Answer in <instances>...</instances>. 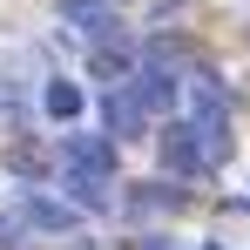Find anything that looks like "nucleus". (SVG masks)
Listing matches in <instances>:
<instances>
[{
  "label": "nucleus",
  "mask_w": 250,
  "mask_h": 250,
  "mask_svg": "<svg viewBox=\"0 0 250 250\" xmlns=\"http://www.w3.org/2000/svg\"><path fill=\"white\" fill-rule=\"evenodd\" d=\"M135 61H142V54L128 41H95L88 47V75H95V82H122V75H135Z\"/></svg>",
  "instance_id": "423d86ee"
},
{
  "label": "nucleus",
  "mask_w": 250,
  "mask_h": 250,
  "mask_svg": "<svg viewBox=\"0 0 250 250\" xmlns=\"http://www.w3.org/2000/svg\"><path fill=\"white\" fill-rule=\"evenodd\" d=\"M82 250H95V244H82Z\"/></svg>",
  "instance_id": "ddd939ff"
},
{
  "label": "nucleus",
  "mask_w": 250,
  "mask_h": 250,
  "mask_svg": "<svg viewBox=\"0 0 250 250\" xmlns=\"http://www.w3.org/2000/svg\"><path fill=\"white\" fill-rule=\"evenodd\" d=\"M61 21H68L75 34L115 41V7H108V0H61Z\"/></svg>",
  "instance_id": "39448f33"
},
{
  "label": "nucleus",
  "mask_w": 250,
  "mask_h": 250,
  "mask_svg": "<svg viewBox=\"0 0 250 250\" xmlns=\"http://www.w3.org/2000/svg\"><path fill=\"white\" fill-rule=\"evenodd\" d=\"M61 169H68V189H75V183L108 189V176H115V142H108V135H68V142H61Z\"/></svg>",
  "instance_id": "f257e3e1"
},
{
  "label": "nucleus",
  "mask_w": 250,
  "mask_h": 250,
  "mask_svg": "<svg viewBox=\"0 0 250 250\" xmlns=\"http://www.w3.org/2000/svg\"><path fill=\"white\" fill-rule=\"evenodd\" d=\"M102 122H108V135H142V128H149V115H142V102H135L128 88H115V95L102 102Z\"/></svg>",
  "instance_id": "0eeeda50"
},
{
  "label": "nucleus",
  "mask_w": 250,
  "mask_h": 250,
  "mask_svg": "<svg viewBox=\"0 0 250 250\" xmlns=\"http://www.w3.org/2000/svg\"><path fill=\"white\" fill-rule=\"evenodd\" d=\"M41 108L54 115V122H75V115H82V88H75V82H47Z\"/></svg>",
  "instance_id": "6e6552de"
},
{
  "label": "nucleus",
  "mask_w": 250,
  "mask_h": 250,
  "mask_svg": "<svg viewBox=\"0 0 250 250\" xmlns=\"http://www.w3.org/2000/svg\"><path fill=\"white\" fill-rule=\"evenodd\" d=\"M128 95L142 102V115H169V108L183 102V82H176L169 68H149V61H135V82H128Z\"/></svg>",
  "instance_id": "7ed1b4c3"
},
{
  "label": "nucleus",
  "mask_w": 250,
  "mask_h": 250,
  "mask_svg": "<svg viewBox=\"0 0 250 250\" xmlns=\"http://www.w3.org/2000/svg\"><path fill=\"white\" fill-rule=\"evenodd\" d=\"M142 61H149V68H176V61H189V41L156 34V41H142Z\"/></svg>",
  "instance_id": "1a4fd4ad"
},
{
  "label": "nucleus",
  "mask_w": 250,
  "mask_h": 250,
  "mask_svg": "<svg viewBox=\"0 0 250 250\" xmlns=\"http://www.w3.org/2000/svg\"><path fill=\"white\" fill-rule=\"evenodd\" d=\"M163 163L176 169V176H203V169H216V156H209V142L189 122H169L163 128Z\"/></svg>",
  "instance_id": "f03ea898"
},
{
  "label": "nucleus",
  "mask_w": 250,
  "mask_h": 250,
  "mask_svg": "<svg viewBox=\"0 0 250 250\" xmlns=\"http://www.w3.org/2000/svg\"><path fill=\"white\" fill-rule=\"evenodd\" d=\"M135 250H176V244H163V237H135Z\"/></svg>",
  "instance_id": "f8f14e48"
},
{
  "label": "nucleus",
  "mask_w": 250,
  "mask_h": 250,
  "mask_svg": "<svg viewBox=\"0 0 250 250\" xmlns=\"http://www.w3.org/2000/svg\"><path fill=\"white\" fill-rule=\"evenodd\" d=\"M0 244H21V223L14 216H0Z\"/></svg>",
  "instance_id": "9b49d317"
},
{
  "label": "nucleus",
  "mask_w": 250,
  "mask_h": 250,
  "mask_svg": "<svg viewBox=\"0 0 250 250\" xmlns=\"http://www.w3.org/2000/svg\"><path fill=\"white\" fill-rule=\"evenodd\" d=\"M21 223H27V230H47V237H68V230L82 223V209H75V203H61V196L27 189V196H21Z\"/></svg>",
  "instance_id": "20e7f679"
},
{
  "label": "nucleus",
  "mask_w": 250,
  "mask_h": 250,
  "mask_svg": "<svg viewBox=\"0 0 250 250\" xmlns=\"http://www.w3.org/2000/svg\"><path fill=\"white\" fill-rule=\"evenodd\" d=\"M7 169H14V176H47V156L34 142H14V149H7Z\"/></svg>",
  "instance_id": "9d476101"
}]
</instances>
